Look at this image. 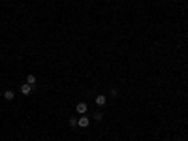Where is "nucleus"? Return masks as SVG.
<instances>
[{"instance_id": "f257e3e1", "label": "nucleus", "mask_w": 188, "mask_h": 141, "mask_svg": "<svg viewBox=\"0 0 188 141\" xmlns=\"http://www.w3.org/2000/svg\"><path fill=\"white\" fill-rule=\"evenodd\" d=\"M87 109H89V105L85 104V102H79L77 105H75V111H77L79 115H85V113H87Z\"/></svg>"}, {"instance_id": "f03ea898", "label": "nucleus", "mask_w": 188, "mask_h": 141, "mask_svg": "<svg viewBox=\"0 0 188 141\" xmlns=\"http://www.w3.org/2000/svg\"><path fill=\"white\" fill-rule=\"evenodd\" d=\"M32 90H34V87H32V85H28V83H24V85H21V92L24 94V96H28V94L32 92Z\"/></svg>"}, {"instance_id": "7ed1b4c3", "label": "nucleus", "mask_w": 188, "mask_h": 141, "mask_svg": "<svg viewBox=\"0 0 188 141\" xmlns=\"http://www.w3.org/2000/svg\"><path fill=\"white\" fill-rule=\"evenodd\" d=\"M94 104L102 107V105H105V104H107V98H105L104 94H98V96H96V100H94Z\"/></svg>"}, {"instance_id": "20e7f679", "label": "nucleus", "mask_w": 188, "mask_h": 141, "mask_svg": "<svg viewBox=\"0 0 188 141\" xmlns=\"http://www.w3.org/2000/svg\"><path fill=\"white\" fill-rule=\"evenodd\" d=\"M89 124H90V119L89 117H79V122H77L79 128H87Z\"/></svg>"}, {"instance_id": "39448f33", "label": "nucleus", "mask_w": 188, "mask_h": 141, "mask_svg": "<svg viewBox=\"0 0 188 141\" xmlns=\"http://www.w3.org/2000/svg\"><path fill=\"white\" fill-rule=\"evenodd\" d=\"M4 98H6L8 102H12V100L15 98V92L13 90H4Z\"/></svg>"}, {"instance_id": "423d86ee", "label": "nucleus", "mask_w": 188, "mask_h": 141, "mask_svg": "<svg viewBox=\"0 0 188 141\" xmlns=\"http://www.w3.org/2000/svg\"><path fill=\"white\" fill-rule=\"evenodd\" d=\"M27 83L34 87V85H36V75H34V73H28V75H27Z\"/></svg>"}, {"instance_id": "0eeeda50", "label": "nucleus", "mask_w": 188, "mask_h": 141, "mask_svg": "<svg viewBox=\"0 0 188 141\" xmlns=\"http://www.w3.org/2000/svg\"><path fill=\"white\" fill-rule=\"evenodd\" d=\"M68 122H70V126H77L79 119H77V117H70V120H68Z\"/></svg>"}, {"instance_id": "6e6552de", "label": "nucleus", "mask_w": 188, "mask_h": 141, "mask_svg": "<svg viewBox=\"0 0 188 141\" xmlns=\"http://www.w3.org/2000/svg\"><path fill=\"white\" fill-rule=\"evenodd\" d=\"M102 119H104V115H102L100 111H96L94 113V120H102Z\"/></svg>"}, {"instance_id": "1a4fd4ad", "label": "nucleus", "mask_w": 188, "mask_h": 141, "mask_svg": "<svg viewBox=\"0 0 188 141\" xmlns=\"http://www.w3.org/2000/svg\"><path fill=\"white\" fill-rule=\"evenodd\" d=\"M111 94H113V96H117V94H119V88L113 87V88H111Z\"/></svg>"}]
</instances>
